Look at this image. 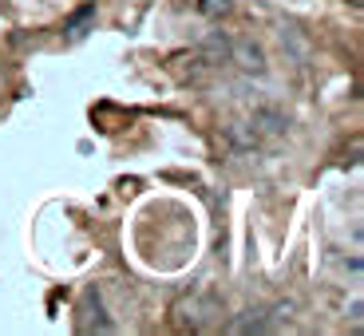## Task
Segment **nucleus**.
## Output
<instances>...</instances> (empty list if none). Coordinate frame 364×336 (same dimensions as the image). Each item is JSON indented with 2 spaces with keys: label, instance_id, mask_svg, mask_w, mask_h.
<instances>
[{
  "label": "nucleus",
  "instance_id": "f257e3e1",
  "mask_svg": "<svg viewBox=\"0 0 364 336\" xmlns=\"http://www.w3.org/2000/svg\"><path fill=\"white\" fill-rule=\"evenodd\" d=\"M230 60H234L237 67H246V72H265V52L254 40H237V44L230 48Z\"/></svg>",
  "mask_w": 364,
  "mask_h": 336
},
{
  "label": "nucleus",
  "instance_id": "f03ea898",
  "mask_svg": "<svg viewBox=\"0 0 364 336\" xmlns=\"http://www.w3.org/2000/svg\"><path fill=\"white\" fill-rule=\"evenodd\" d=\"M289 127V119L282 115V111H257L254 115V135H282V131Z\"/></svg>",
  "mask_w": 364,
  "mask_h": 336
},
{
  "label": "nucleus",
  "instance_id": "7ed1b4c3",
  "mask_svg": "<svg viewBox=\"0 0 364 336\" xmlns=\"http://www.w3.org/2000/svg\"><path fill=\"white\" fill-rule=\"evenodd\" d=\"M265 328H269L265 313H262V309H250V313H242L237 320H230V325H226V332L242 336V332H265Z\"/></svg>",
  "mask_w": 364,
  "mask_h": 336
},
{
  "label": "nucleus",
  "instance_id": "20e7f679",
  "mask_svg": "<svg viewBox=\"0 0 364 336\" xmlns=\"http://www.w3.org/2000/svg\"><path fill=\"white\" fill-rule=\"evenodd\" d=\"M226 135H230V143H234V146H254V143H257L254 127L246 131V123H230V127H226Z\"/></svg>",
  "mask_w": 364,
  "mask_h": 336
},
{
  "label": "nucleus",
  "instance_id": "39448f33",
  "mask_svg": "<svg viewBox=\"0 0 364 336\" xmlns=\"http://www.w3.org/2000/svg\"><path fill=\"white\" fill-rule=\"evenodd\" d=\"M91 16H95V4H87V9H80V12H75V16H72V20H68V36H83L80 28H83V24H87V20H91Z\"/></svg>",
  "mask_w": 364,
  "mask_h": 336
},
{
  "label": "nucleus",
  "instance_id": "423d86ee",
  "mask_svg": "<svg viewBox=\"0 0 364 336\" xmlns=\"http://www.w3.org/2000/svg\"><path fill=\"white\" fill-rule=\"evenodd\" d=\"M198 12L202 16H222V12H230V0H198Z\"/></svg>",
  "mask_w": 364,
  "mask_h": 336
}]
</instances>
